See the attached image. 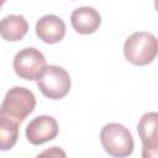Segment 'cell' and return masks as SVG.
<instances>
[{
	"instance_id": "obj_1",
	"label": "cell",
	"mask_w": 158,
	"mask_h": 158,
	"mask_svg": "<svg viewBox=\"0 0 158 158\" xmlns=\"http://www.w3.org/2000/svg\"><path fill=\"white\" fill-rule=\"evenodd\" d=\"M158 52V43L151 32H133L123 43L125 58L135 65H147L152 63Z\"/></svg>"
},
{
	"instance_id": "obj_2",
	"label": "cell",
	"mask_w": 158,
	"mask_h": 158,
	"mask_svg": "<svg viewBox=\"0 0 158 158\" xmlns=\"http://www.w3.org/2000/svg\"><path fill=\"white\" fill-rule=\"evenodd\" d=\"M100 142L109 156L128 157L133 152L135 142L131 132L117 122L106 123L100 131Z\"/></svg>"
},
{
	"instance_id": "obj_3",
	"label": "cell",
	"mask_w": 158,
	"mask_h": 158,
	"mask_svg": "<svg viewBox=\"0 0 158 158\" xmlns=\"http://www.w3.org/2000/svg\"><path fill=\"white\" fill-rule=\"evenodd\" d=\"M36 107L33 93L23 86L11 88L4 96L0 105V115L10 117L21 123Z\"/></svg>"
},
{
	"instance_id": "obj_4",
	"label": "cell",
	"mask_w": 158,
	"mask_h": 158,
	"mask_svg": "<svg viewBox=\"0 0 158 158\" xmlns=\"http://www.w3.org/2000/svg\"><path fill=\"white\" fill-rule=\"evenodd\" d=\"M36 81L41 93L51 100L63 99L72 86L69 73L59 65H46Z\"/></svg>"
},
{
	"instance_id": "obj_5",
	"label": "cell",
	"mask_w": 158,
	"mask_h": 158,
	"mask_svg": "<svg viewBox=\"0 0 158 158\" xmlns=\"http://www.w3.org/2000/svg\"><path fill=\"white\" fill-rule=\"evenodd\" d=\"M47 65L43 53L35 47H26L19 51L12 60V67L17 77L25 80H37Z\"/></svg>"
},
{
	"instance_id": "obj_6",
	"label": "cell",
	"mask_w": 158,
	"mask_h": 158,
	"mask_svg": "<svg viewBox=\"0 0 158 158\" xmlns=\"http://www.w3.org/2000/svg\"><path fill=\"white\" fill-rule=\"evenodd\" d=\"M137 132L142 142V157H158V114H144L137 125Z\"/></svg>"
},
{
	"instance_id": "obj_7",
	"label": "cell",
	"mask_w": 158,
	"mask_h": 158,
	"mask_svg": "<svg viewBox=\"0 0 158 158\" xmlns=\"http://www.w3.org/2000/svg\"><path fill=\"white\" fill-rule=\"evenodd\" d=\"M58 123L49 115H41L31 120L26 127V138L35 146L52 141L58 135Z\"/></svg>"
},
{
	"instance_id": "obj_8",
	"label": "cell",
	"mask_w": 158,
	"mask_h": 158,
	"mask_svg": "<svg viewBox=\"0 0 158 158\" xmlns=\"http://www.w3.org/2000/svg\"><path fill=\"white\" fill-rule=\"evenodd\" d=\"M37 37L48 44L58 43L65 35V23L57 15H44L36 23Z\"/></svg>"
},
{
	"instance_id": "obj_9",
	"label": "cell",
	"mask_w": 158,
	"mask_h": 158,
	"mask_svg": "<svg viewBox=\"0 0 158 158\" xmlns=\"http://www.w3.org/2000/svg\"><path fill=\"white\" fill-rule=\"evenodd\" d=\"M70 23L78 33L90 35V33H94L100 27L101 16L94 7L81 6L75 9L72 12Z\"/></svg>"
},
{
	"instance_id": "obj_10",
	"label": "cell",
	"mask_w": 158,
	"mask_h": 158,
	"mask_svg": "<svg viewBox=\"0 0 158 158\" xmlns=\"http://www.w3.org/2000/svg\"><path fill=\"white\" fill-rule=\"evenodd\" d=\"M28 32V22L22 15H9L0 20V36L7 42L21 41Z\"/></svg>"
},
{
	"instance_id": "obj_11",
	"label": "cell",
	"mask_w": 158,
	"mask_h": 158,
	"mask_svg": "<svg viewBox=\"0 0 158 158\" xmlns=\"http://www.w3.org/2000/svg\"><path fill=\"white\" fill-rule=\"evenodd\" d=\"M20 125L15 120L0 115V151H9L16 144Z\"/></svg>"
},
{
	"instance_id": "obj_12",
	"label": "cell",
	"mask_w": 158,
	"mask_h": 158,
	"mask_svg": "<svg viewBox=\"0 0 158 158\" xmlns=\"http://www.w3.org/2000/svg\"><path fill=\"white\" fill-rule=\"evenodd\" d=\"M47 154H49V156H63V157H65V153L62 149H59L58 147H52L51 149L40 153V156H47Z\"/></svg>"
},
{
	"instance_id": "obj_13",
	"label": "cell",
	"mask_w": 158,
	"mask_h": 158,
	"mask_svg": "<svg viewBox=\"0 0 158 158\" xmlns=\"http://www.w3.org/2000/svg\"><path fill=\"white\" fill-rule=\"evenodd\" d=\"M5 1H6V0H0V7L4 5V2H5Z\"/></svg>"
}]
</instances>
